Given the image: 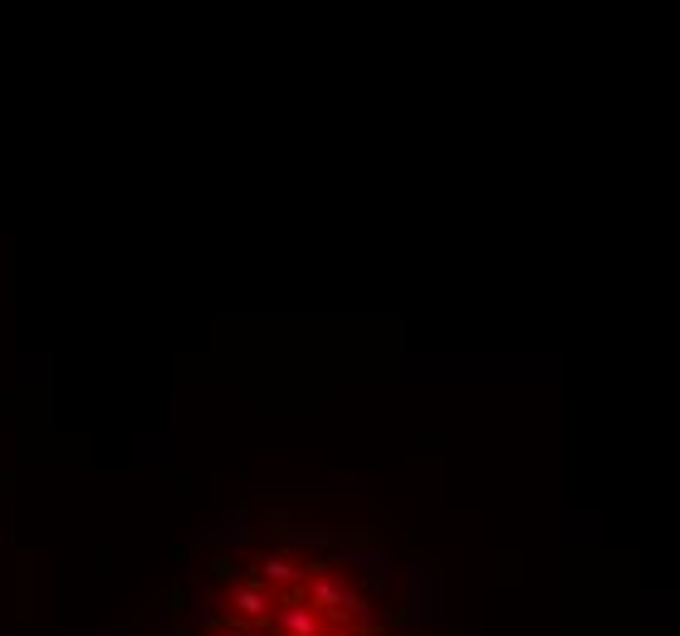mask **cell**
Wrapping results in <instances>:
<instances>
[{"label": "cell", "mask_w": 680, "mask_h": 636, "mask_svg": "<svg viewBox=\"0 0 680 636\" xmlns=\"http://www.w3.org/2000/svg\"><path fill=\"white\" fill-rule=\"evenodd\" d=\"M142 636H431V583L358 504L260 495L186 539Z\"/></svg>", "instance_id": "obj_1"}]
</instances>
